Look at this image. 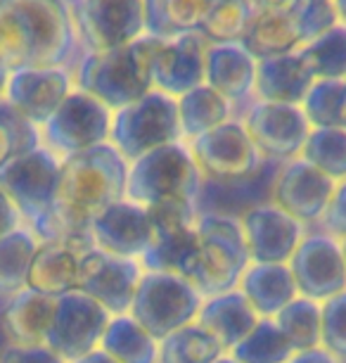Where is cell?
<instances>
[{
	"mask_svg": "<svg viewBox=\"0 0 346 363\" xmlns=\"http://www.w3.org/2000/svg\"><path fill=\"white\" fill-rule=\"evenodd\" d=\"M126 181L128 162L112 143L64 157L59 164L52 242L74 247L79 240H91L93 218L110 204L126 200Z\"/></svg>",
	"mask_w": 346,
	"mask_h": 363,
	"instance_id": "6da1fadb",
	"label": "cell"
},
{
	"mask_svg": "<svg viewBox=\"0 0 346 363\" xmlns=\"http://www.w3.org/2000/svg\"><path fill=\"white\" fill-rule=\"evenodd\" d=\"M79 45L69 0H0V67H67Z\"/></svg>",
	"mask_w": 346,
	"mask_h": 363,
	"instance_id": "7a4b0ae2",
	"label": "cell"
},
{
	"mask_svg": "<svg viewBox=\"0 0 346 363\" xmlns=\"http://www.w3.org/2000/svg\"><path fill=\"white\" fill-rule=\"evenodd\" d=\"M161 45V38L145 33L124 48L83 52L74 69V88L117 112L154 91V62Z\"/></svg>",
	"mask_w": 346,
	"mask_h": 363,
	"instance_id": "3957f363",
	"label": "cell"
},
{
	"mask_svg": "<svg viewBox=\"0 0 346 363\" xmlns=\"http://www.w3.org/2000/svg\"><path fill=\"white\" fill-rule=\"evenodd\" d=\"M59 164L62 160L57 155L40 145L0 169V190L43 242H52Z\"/></svg>",
	"mask_w": 346,
	"mask_h": 363,
	"instance_id": "277c9868",
	"label": "cell"
},
{
	"mask_svg": "<svg viewBox=\"0 0 346 363\" xmlns=\"http://www.w3.org/2000/svg\"><path fill=\"white\" fill-rule=\"evenodd\" d=\"M200 183L202 171L190 147L171 143L128 164L126 200L142 207L161 200L192 202L200 193Z\"/></svg>",
	"mask_w": 346,
	"mask_h": 363,
	"instance_id": "5b68a950",
	"label": "cell"
},
{
	"mask_svg": "<svg viewBox=\"0 0 346 363\" xmlns=\"http://www.w3.org/2000/svg\"><path fill=\"white\" fill-rule=\"evenodd\" d=\"M195 228L200 235V264L192 285L207 297L237 290L244 271L252 264L242 223L223 214H207Z\"/></svg>",
	"mask_w": 346,
	"mask_h": 363,
	"instance_id": "8992f818",
	"label": "cell"
},
{
	"mask_svg": "<svg viewBox=\"0 0 346 363\" xmlns=\"http://www.w3.org/2000/svg\"><path fill=\"white\" fill-rule=\"evenodd\" d=\"M180 138L178 100L161 91H150L112 114L110 143L128 164L157 147L180 143Z\"/></svg>",
	"mask_w": 346,
	"mask_h": 363,
	"instance_id": "52a82bcc",
	"label": "cell"
},
{
	"mask_svg": "<svg viewBox=\"0 0 346 363\" xmlns=\"http://www.w3.org/2000/svg\"><path fill=\"white\" fill-rule=\"evenodd\" d=\"M202 309L200 290L180 276L147 271L140 278L131 304V318L161 342L190 325Z\"/></svg>",
	"mask_w": 346,
	"mask_h": 363,
	"instance_id": "ba28073f",
	"label": "cell"
},
{
	"mask_svg": "<svg viewBox=\"0 0 346 363\" xmlns=\"http://www.w3.org/2000/svg\"><path fill=\"white\" fill-rule=\"evenodd\" d=\"M112 109L79 88L67 95L59 109L40 128L43 145L59 160L110 143Z\"/></svg>",
	"mask_w": 346,
	"mask_h": 363,
	"instance_id": "9c48e42d",
	"label": "cell"
},
{
	"mask_svg": "<svg viewBox=\"0 0 346 363\" xmlns=\"http://www.w3.org/2000/svg\"><path fill=\"white\" fill-rule=\"evenodd\" d=\"M69 5L86 52L114 50L145 36L142 0H69Z\"/></svg>",
	"mask_w": 346,
	"mask_h": 363,
	"instance_id": "30bf717a",
	"label": "cell"
},
{
	"mask_svg": "<svg viewBox=\"0 0 346 363\" xmlns=\"http://www.w3.org/2000/svg\"><path fill=\"white\" fill-rule=\"evenodd\" d=\"M110 320L112 313L88 294L79 290L62 294L55 299L45 347H50L59 359L74 363L100 349Z\"/></svg>",
	"mask_w": 346,
	"mask_h": 363,
	"instance_id": "8fae6325",
	"label": "cell"
},
{
	"mask_svg": "<svg viewBox=\"0 0 346 363\" xmlns=\"http://www.w3.org/2000/svg\"><path fill=\"white\" fill-rule=\"evenodd\" d=\"M188 147L202 174L216 181H242L256 174L261 164V152L256 150L252 135L242 121L233 119L190 140Z\"/></svg>",
	"mask_w": 346,
	"mask_h": 363,
	"instance_id": "7c38bea8",
	"label": "cell"
},
{
	"mask_svg": "<svg viewBox=\"0 0 346 363\" xmlns=\"http://www.w3.org/2000/svg\"><path fill=\"white\" fill-rule=\"evenodd\" d=\"M142 273L135 259L114 257L110 252L91 247L79 259L76 290L103 304L112 316L131 311L135 290Z\"/></svg>",
	"mask_w": 346,
	"mask_h": 363,
	"instance_id": "4fadbf2b",
	"label": "cell"
},
{
	"mask_svg": "<svg viewBox=\"0 0 346 363\" xmlns=\"http://www.w3.org/2000/svg\"><path fill=\"white\" fill-rule=\"evenodd\" d=\"M289 271L294 276L301 297L313 301H328L346 290V259L342 240L330 233L304 235L299 247L289 259Z\"/></svg>",
	"mask_w": 346,
	"mask_h": 363,
	"instance_id": "5bb4252c",
	"label": "cell"
},
{
	"mask_svg": "<svg viewBox=\"0 0 346 363\" xmlns=\"http://www.w3.org/2000/svg\"><path fill=\"white\" fill-rule=\"evenodd\" d=\"M244 128L252 135L261 157L277 162H292L301 157L311 126L301 105H282V102L256 100L247 109Z\"/></svg>",
	"mask_w": 346,
	"mask_h": 363,
	"instance_id": "9a60e30c",
	"label": "cell"
},
{
	"mask_svg": "<svg viewBox=\"0 0 346 363\" xmlns=\"http://www.w3.org/2000/svg\"><path fill=\"white\" fill-rule=\"evenodd\" d=\"M337 183L296 157L284 162L273 183V204L299 223H323Z\"/></svg>",
	"mask_w": 346,
	"mask_h": 363,
	"instance_id": "2e32d148",
	"label": "cell"
},
{
	"mask_svg": "<svg viewBox=\"0 0 346 363\" xmlns=\"http://www.w3.org/2000/svg\"><path fill=\"white\" fill-rule=\"evenodd\" d=\"M240 223L252 264H289L304 240V223L275 204L252 207Z\"/></svg>",
	"mask_w": 346,
	"mask_h": 363,
	"instance_id": "e0dca14e",
	"label": "cell"
},
{
	"mask_svg": "<svg viewBox=\"0 0 346 363\" xmlns=\"http://www.w3.org/2000/svg\"><path fill=\"white\" fill-rule=\"evenodd\" d=\"M91 240L114 257H142L154 242V230L142 204L121 200L100 211L91 223Z\"/></svg>",
	"mask_w": 346,
	"mask_h": 363,
	"instance_id": "ac0fdd59",
	"label": "cell"
},
{
	"mask_svg": "<svg viewBox=\"0 0 346 363\" xmlns=\"http://www.w3.org/2000/svg\"><path fill=\"white\" fill-rule=\"evenodd\" d=\"M74 91V77L67 67L55 69H19L8 79L5 100L17 107L26 119L43 128L57 112L64 98Z\"/></svg>",
	"mask_w": 346,
	"mask_h": 363,
	"instance_id": "d6986e66",
	"label": "cell"
},
{
	"mask_svg": "<svg viewBox=\"0 0 346 363\" xmlns=\"http://www.w3.org/2000/svg\"><path fill=\"white\" fill-rule=\"evenodd\" d=\"M207 38L200 31L164 40L154 62V91L178 100L180 95L204 84Z\"/></svg>",
	"mask_w": 346,
	"mask_h": 363,
	"instance_id": "ffe728a7",
	"label": "cell"
},
{
	"mask_svg": "<svg viewBox=\"0 0 346 363\" xmlns=\"http://www.w3.org/2000/svg\"><path fill=\"white\" fill-rule=\"evenodd\" d=\"M256 60L242 43H209L204 84L221 93L230 105L254 93Z\"/></svg>",
	"mask_w": 346,
	"mask_h": 363,
	"instance_id": "44dd1931",
	"label": "cell"
},
{
	"mask_svg": "<svg viewBox=\"0 0 346 363\" xmlns=\"http://www.w3.org/2000/svg\"><path fill=\"white\" fill-rule=\"evenodd\" d=\"M316 79L304 65L299 52L277 55L256 62L254 95L261 102H282V105H304Z\"/></svg>",
	"mask_w": 346,
	"mask_h": 363,
	"instance_id": "7402d4cb",
	"label": "cell"
},
{
	"mask_svg": "<svg viewBox=\"0 0 346 363\" xmlns=\"http://www.w3.org/2000/svg\"><path fill=\"white\" fill-rule=\"evenodd\" d=\"M256 323H259V313L252 309V304L240 290L209 297L197 313V325L212 333L223 352H230L235 345H240L254 330Z\"/></svg>",
	"mask_w": 346,
	"mask_h": 363,
	"instance_id": "603a6c76",
	"label": "cell"
},
{
	"mask_svg": "<svg viewBox=\"0 0 346 363\" xmlns=\"http://www.w3.org/2000/svg\"><path fill=\"white\" fill-rule=\"evenodd\" d=\"M52 309H55V299L31 290V287H24L17 294H12L5 304L0 323L12 345L40 347L45 345Z\"/></svg>",
	"mask_w": 346,
	"mask_h": 363,
	"instance_id": "cb8c5ba5",
	"label": "cell"
},
{
	"mask_svg": "<svg viewBox=\"0 0 346 363\" xmlns=\"http://www.w3.org/2000/svg\"><path fill=\"white\" fill-rule=\"evenodd\" d=\"M240 292L259 318H275L292 299L299 297L289 264H249L240 280Z\"/></svg>",
	"mask_w": 346,
	"mask_h": 363,
	"instance_id": "d4e9b609",
	"label": "cell"
},
{
	"mask_svg": "<svg viewBox=\"0 0 346 363\" xmlns=\"http://www.w3.org/2000/svg\"><path fill=\"white\" fill-rule=\"evenodd\" d=\"M79 259L81 252H76L67 242L38 245L29 269V283H26V287H31V290L40 294H47L52 299L74 292L79 276Z\"/></svg>",
	"mask_w": 346,
	"mask_h": 363,
	"instance_id": "484cf974",
	"label": "cell"
},
{
	"mask_svg": "<svg viewBox=\"0 0 346 363\" xmlns=\"http://www.w3.org/2000/svg\"><path fill=\"white\" fill-rule=\"evenodd\" d=\"M240 43L259 62V60L266 57L296 52L304 45V40L299 36V31H296V24L292 19L289 10H277V12H259V15H254L252 24L244 31Z\"/></svg>",
	"mask_w": 346,
	"mask_h": 363,
	"instance_id": "4316f807",
	"label": "cell"
},
{
	"mask_svg": "<svg viewBox=\"0 0 346 363\" xmlns=\"http://www.w3.org/2000/svg\"><path fill=\"white\" fill-rule=\"evenodd\" d=\"M142 266L154 273H171L192 283V276L200 264V235L197 228H185L166 233V235H154L150 250L140 257Z\"/></svg>",
	"mask_w": 346,
	"mask_h": 363,
	"instance_id": "83f0119b",
	"label": "cell"
},
{
	"mask_svg": "<svg viewBox=\"0 0 346 363\" xmlns=\"http://www.w3.org/2000/svg\"><path fill=\"white\" fill-rule=\"evenodd\" d=\"M147 36L171 40L200 31L207 0H142Z\"/></svg>",
	"mask_w": 346,
	"mask_h": 363,
	"instance_id": "f1b7e54d",
	"label": "cell"
},
{
	"mask_svg": "<svg viewBox=\"0 0 346 363\" xmlns=\"http://www.w3.org/2000/svg\"><path fill=\"white\" fill-rule=\"evenodd\" d=\"M230 109H233V105L207 84L197 86L190 93L180 95L178 116H180L183 138L195 140V138H200L202 133L226 124V121H230Z\"/></svg>",
	"mask_w": 346,
	"mask_h": 363,
	"instance_id": "f546056e",
	"label": "cell"
},
{
	"mask_svg": "<svg viewBox=\"0 0 346 363\" xmlns=\"http://www.w3.org/2000/svg\"><path fill=\"white\" fill-rule=\"evenodd\" d=\"M100 349L119 363H157L159 359V342L126 313L110 320Z\"/></svg>",
	"mask_w": 346,
	"mask_h": 363,
	"instance_id": "4dcf8cb0",
	"label": "cell"
},
{
	"mask_svg": "<svg viewBox=\"0 0 346 363\" xmlns=\"http://www.w3.org/2000/svg\"><path fill=\"white\" fill-rule=\"evenodd\" d=\"M273 320L282 330L284 337H287L294 352H306V349L321 347V342H323L321 301H313L299 294V297L292 299Z\"/></svg>",
	"mask_w": 346,
	"mask_h": 363,
	"instance_id": "1f68e13d",
	"label": "cell"
},
{
	"mask_svg": "<svg viewBox=\"0 0 346 363\" xmlns=\"http://www.w3.org/2000/svg\"><path fill=\"white\" fill-rule=\"evenodd\" d=\"M254 15L249 0H207L200 33L207 43H240Z\"/></svg>",
	"mask_w": 346,
	"mask_h": 363,
	"instance_id": "d6a6232c",
	"label": "cell"
},
{
	"mask_svg": "<svg viewBox=\"0 0 346 363\" xmlns=\"http://www.w3.org/2000/svg\"><path fill=\"white\" fill-rule=\"evenodd\" d=\"M223 354L226 352L212 333L190 323L159 342L157 363H216Z\"/></svg>",
	"mask_w": 346,
	"mask_h": 363,
	"instance_id": "836d02e7",
	"label": "cell"
},
{
	"mask_svg": "<svg viewBox=\"0 0 346 363\" xmlns=\"http://www.w3.org/2000/svg\"><path fill=\"white\" fill-rule=\"evenodd\" d=\"M38 250L29 230H12L0 238V294H17L29 283V269Z\"/></svg>",
	"mask_w": 346,
	"mask_h": 363,
	"instance_id": "e575fe53",
	"label": "cell"
},
{
	"mask_svg": "<svg viewBox=\"0 0 346 363\" xmlns=\"http://www.w3.org/2000/svg\"><path fill=\"white\" fill-rule=\"evenodd\" d=\"M299 57L316 81L321 79H346V26L337 24L323 36L304 43Z\"/></svg>",
	"mask_w": 346,
	"mask_h": 363,
	"instance_id": "d590c367",
	"label": "cell"
},
{
	"mask_svg": "<svg viewBox=\"0 0 346 363\" xmlns=\"http://www.w3.org/2000/svg\"><path fill=\"white\" fill-rule=\"evenodd\" d=\"M230 356L240 363H289L294 349L273 318H259L254 330L230 349Z\"/></svg>",
	"mask_w": 346,
	"mask_h": 363,
	"instance_id": "8d00e7d4",
	"label": "cell"
},
{
	"mask_svg": "<svg viewBox=\"0 0 346 363\" xmlns=\"http://www.w3.org/2000/svg\"><path fill=\"white\" fill-rule=\"evenodd\" d=\"M301 109L313 128H346V79L316 81Z\"/></svg>",
	"mask_w": 346,
	"mask_h": 363,
	"instance_id": "74e56055",
	"label": "cell"
},
{
	"mask_svg": "<svg viewBox=\"0 0 346 363\" xmlns=\"http://www.w3.org/2000/svg\"><path fill=\"white\" fill-rule=\"evenodd\" d=\"M301 160L335 183L346 178V128H311Z\"/></svg>",
	"mask_w": 346,
	"mask_h": 363,
	"instance_id": "f35d334b",
	"label": "cell"
},
{
	"mask_svg": "<svg viewBox=\"0 0 346 363\" xmlns=\"http://www.w3.org/2000/svg\"><path fill=\"white\" fill-rule=\"evenodd\" d=\"M43 145L40 126L29 121L8 100L0 102V169Z\"/></svg>",
	"mask_w": 346,
	"mask_h": 363,
	"instance_id": "ab89813d",
	"label": "cell"
},
{
	"mask_svg": "<svg viewBox=\"0 0 346 363\" xmlns=\"http://www.w3.org/2000/svg\"><path fill=\"white\" fill-rule=\"evenodd\" d=\"M289 15L294 19L296 31L304 43L323 36L332 26L339 24L337 10L332 0H294L289 8Z\"/></svg>",
	"mask_w": 346,
	"mask_h": 363,
	"instance_id": "60d3db41",
	"label": "cell"
},
{
	"mask_svg": "<svg viewBox=\"0 0 346 363\" xmlns=\"http://www.w3.org/2000/svg\"><path fill=\"white\" fill-rule=\"evenodd\" d=\"M323 342L321 347L335 356L337 361H346V290L337 297L323 301Z\"/></svg>",
	"mask_w": 346,
	"mask_h": 363,
	"instance_id": "b9f144b4",
	"label": "cell"
},
{
	"mask_svg": "<svg viewBox=\"0 0 346 363\" xmlns=\"http://www.w3.org/2000/svg\"><path fill=\"white\" fill-rule=\"evenodd\" d=\"M147 216H150L154 235H166V233L192 228L195 211L192 202L188 200H161L147 204Z\"/></svg>",
	"mask_w": 346,
	"mask_h": 363,
	"instance_id": "7bdbcfd3",
	"label": "cell"
},
{
	"mask_svg": "<svg viewBox=\"0 0 346 363\" xmlns=\"http://www.w3.org/2000/svg\"><path fill=\"white\" fill-rule=\"evenodd\" d=\"M323 225L332 238L346 240V178L337 183L335 195H332V200H330V207L325 211Z\"/></svg>",
	"mask_w": 346,
	"mask_h": 363,
	"instance_id": "ee69618b",
	"label": "cell"
},
{
	"mask_svg": "<svg viewBox=\"0 0 346 363\" xmlns=\"http://www.w3.org/2000/svg\"><path fill=\"white\" fill-rule=\"evenodd\" d=\"M0 363H64L50 347H17L10 345L0 354Z\"/></svg>",
	"mask_w": 346,
	"mask_h": 363,
	"instance_id": "f6af8a7d",
	"label": "cell"
},
{
	"mask_svg": "<svg viewBox=\"0 0 346 363\" xmlns=\"http://www.w3.org/2000/svg\"><path fill=\"white\" fill-rule=\"evenodd\" d=\"M19 218L22 216H19L17 207L10 202V197L0 190V238L8 235V233H12V230H17Z\"/></svg>",
	"mask_w": 346,
	"mask_h": 363,
	"instance_id": "bcb514c9",
	"label": "cell"
},
{
	"mask_svg": "<svg viewBox=\"0 0 346 363\" xmlns=\"http://www.w3.org/2000/svg\"><path fill=\"white\" fill-rule=\"evenodd\" d=\"M289 363H339V361L328 352V349L316 347V349H306V352H294Z\"/></svg>",
	"mask_w": 346,
	"mask_h": 363,
	"instance_id": "7dc6e473",
	"label": "cell"
},
{
	"mask_svg": "<svg viewBox=\"0 0 346 363\" xmlns=\"http://www.w3.org/2000/svg\"><path fill=\"white\" fill-rule=\"evenodd\" d=\"M254 12H277V10H289L294 0H249Z\"/></svg>",
	"mask_w": 346,
	"mask_h": 363,
	"instance_id": "c3c4849f",
	"label": "cell"
},
{
	"mask_svg": "<svg viewBox=\"0 0 346 363\" xmlns=\"http://www.w3.org/2000/svg\"><path fill=\"white\" fill-rule=\"evenodd\" d=\"M74 363H119V361L112 359V356L107 354V352H103V349H95V352L81 356V359L74 361Z\"/></svg>",
	"mask_w": 346,
	"mask_h": 363,
	"instance_id": "681fc988",
	"label": "cell"
},
{
	"mask_svg": "<svg viewBox=\"0 0 346 363\" xmlns=\"http://www.w3.org/2000/svg\"><path fill=\"white\" fill-rule=\"evenodd\" d=\"M8 79H10V72L5 67H0V102L5 100V91H8Z\"/></svg>",
	"mask_w": 346,
	"mask_h": 363,
	"instance_id": "f907efd6",
	"label": "cell"
},
{
	"mask_svg": "<svg viewBox=\"0 0 346 363\" xmlns=\"http://www.w3.org/2000/svg\"><path fill=\"white\" fill-rule=\"evenodd\" d=\"M335 3V10H337V17H339V24L346 26V0H332Z\"/></svg>",
	"mask_w": 346,
	"mask_h": 363,
	"instance_id": "816d5d0a",
	"label": "cell"
},
{
	"mask_svg": "<svg viewBox=\"0 0 346 363\" xmlns=\"http://www.w3.org/2000/svg\"><path fill=\"white\" fill-rule=\"evenodd\" d=\"M216 363H240V361H235V359H233V356H230V354H223L221 359L216 361Z\"/></svg>",
	"mask_w": 346,
	"mask_h": 363,
	"instance_id": "f5cc1de1",
	"label": "cell"
},
{
	"mask_svg": "<svg viewBox=\"0 0 346 363\" xmlns=\"http://www.w3.org/2000/svg\"><path fill=\"white\" fill-rule=\"evenodd\" d=\"M342 250H344V259H346V240H342Z\"/></svg>",
	"mask_w": 346,
	"mask_h": 363,
	"instance_id": "db71d44e",
	"label": "cell"
}]
</instances>
